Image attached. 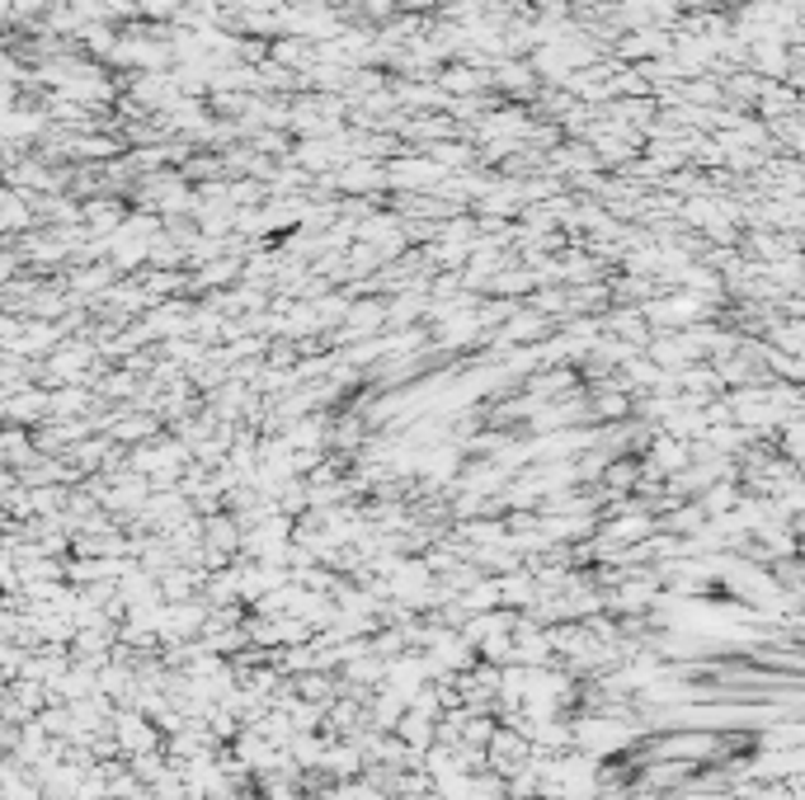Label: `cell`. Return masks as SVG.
Wrapping results in <instances>:
<instances>
[{"instance_id": "1", "label": "cell", "mask_w": 805, "mask_h": 800, "mask_svg": "<svg viewBox=\"0 0 805 800\" xmlns=\"http://www.w3.org/2000/svg\"><path fill=\"white\" fill-rule=\"evenodd\" d=\"M491 85L509 90V94H528V90L537 85V76H532V67H528V61H504V67L491 76Z\"/></svg>"}, {"instance_id": "2", "label": "cell", "mask_w": 805, "mask_h": 800, "mask_svg": "<svg viewBox=\"0 0 805 800\" xmlns=\"http://www.w3.org/2000/svg\"><path fill=\"white\" fill-rule=\"evenodd\" d=\"M438 0H396V10H410V14H424V10H434Z\"/></svg>"}]
</instances>
